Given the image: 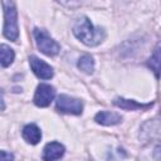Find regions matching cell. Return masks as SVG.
Wrapping results in <instances>:
<instances>
[{
  "label": "cell",
  "instance_id": "ba28073f",
  "mask_svg": "<svg viewBox=\"0 0 161 161\" xmlns=\"http://www.w3.org/2000/svg\"><path fill=\"white\" fill-rule=\"evenodd\" d=\"M94 121L103 126H114L122 122V116L117 112L109 111H101L94 116Z\"/></svg>",
  "mask_w": 161,
  "mask_h": 161
},
{
  "label": "cell",
  "instance_id": "9a60e30c",
  "mask_svg": "<svg viewBox=\"0 0 161 161\" xmlns=\"http://www.w3.org/2000/svg\"><path fill=\"white\" fill-rule=\"evenodd\" d=\"M5 109V101H4V92L0 88V111Z\"/></svg>",
  "mask_w": 161,
  "mask_h": 161
},
{
  "label": "cell",
  "instance_id": "4fadbf2b",
  "mask_svg": "<svg viewBox=\"0 0 161 161\" xmlns=\"http://www.w3.org/2000/svg\"><path fill=\"white\" fill-rule=\"evenodd\" d=\"M148 65L152 68V70L155 72L156 77L158 78V68H160V48L157 47L153 52V54L148 59Z\"/></svg>",
  "mask_w": 161,
  "mask_h": 161
},
{
  "label": "cell",
  "instance_id": "3957f363",
  "mask_svg": "<svg viewBox=\"0 0 161 161\" xmlns=\"http://www.w3.org/2000/svg\"><path fill=\"white\" fill-rule=\"evenodd\" d=\"M33 34H34V39H35V43H36V47L38 49L48 55V57H54L59 53L60 50V45L52 38L47 34V31L39 29V28H35L33 30Z\"/></svg>",
  "mask_w": 161,
  "mask_h": 161
},
{
  "label": "cell",
  "instance_id": "5b68a950",
  "mask_svg": "<svg viewBox=\"0 0 161 161\" xmlns=\"http://www.w3.org/2000/svg\"><path fill=\"white\" fill-rule=\"evenodd\" d=\"M54 97H55L54 87L50 84H47V83H40L36 87L33 101L38 107H48L52 103V101L54 99Z\"/></svg>",
  "mask_w": 161,
  "mask_h": 161
},
{
  "label": "cell",
  "instance_id": "30bf717a",
  "mask_svg": "<svg viewBox=\"0 0 161 161\" xmlns=\"http://www.w3.org/2000/svg\"><path fill=\"white\" fill-rule=\"evenodd\" d=\"M113 103H114L117 107L123 108V109H128V111H135V109H142V108H148V107H151V103H148V104H142V103H137L136 101L126 99V98H116Z\"/></svg>",
  "mask_w": 161,
  "mask_h": 161
},
{
  "label": "cell",
  "instance_id": "9c48e42d",
  "mask_svg": "<svg viewBox=\"0 0 161 161\" xmlns=\"http://www.w3.org/2000/svg\"><path fill=\"white\" fill-rule=\"evenodd\" d=\"M21 135H23V138L30 145H36L42 140V131L35 123H29L24 126Z\"/></svg>",
  "mask_w": 161,
  "mask_h": 161
},
{
  "label": "cell",
  "instance_id": "8fae6325",
  "mask_svg": "<svg viewBox=\"0 0 161 161\" xmlns=\"http://www.w3.org/2000/svg\"><path fill=\"white\" fill-rule=\"evenodd\" d=\"M15 59L14 50L8 44H0V65L6 68L9 67Z\"/></svg>",
  "mask_w": 161,
  "mask_h": 161
},
{
  "label": "cell",
  "instance_id": "8992f818",
  "mask_svg": "<svg viewBox=\"0 0 161 161\" xmlns=\"http://www.w3.org/2000/svg\"><path fill=\"white\" fill-rule=\"evenodd\" d=\"M29 64H30L33 73L40 79H50L54 74L53 68L48 63H45L44 60H42L40 58H38L35 55L29 57Z\"/></svg>",
  "mask_w": 161,
  "mask_h": 161
},
{
  "label": "cell",
  "instance_id": "52a82bcc",
  "mask_svg": "<svg viewBox=\"0 0 161 161\" xmlns=\"http://www.w3.org/2000/svg\"><path fill=\"white\" fill-rule=\"evenodd\" d=\"M65 152V147L60 142H49L43 148V160L44 161H58L63 157Z\"/></svg>",
  "mask_w": 161,
  "mask_h": 161
},
{
  "label": "cell",
  "instance_id": "7a4b0ae2",
  "mask_svg": "<svg viewBox=\"0 0 161 161\" xmlns=\"http://www.w3.org/2000/svg\"><path fill=\"white\" fill-rule=\"evenodd\" d=\"M4 8V30L3 34L6 39L11 42H16L19 38V26H18V11L15 3L13 1H3Z\"/></svg>",
  "mask_w": 161,
  "mask_h": 161
},
{
  "label": "cell",
  "instance_id": "5bb4252c",
  "mask_svg": "<svg viewBox=\"0 0 161 161\" xmlns=\"http://www.w3.org/2000/svg\"><path fill=\"white\" fill-rule=\"evenodd\" d=\"M0 161H15L14 160V155L8 152V151L0 150Z\"/></svg>",
  "mask_w": 161,
  "mask_h": 161
},
{
  "label": "cell",
  "instance_id": "277c9868",
  "mask_svg": "<svg viewBox=\"0 0 161 161\" xmlns=\"http://www.w3.org/2000/svg\"><path fill=\"white\" fill-rule=\"evenodd\" d=\"M55 108L60 113L80 114L83 112V103L78 98H74V97H70V96H67V94H60L57 98Z\"/></svg>",
  "mask_w": 161,
  "mask_h": 161
},
{
  "label": "cell",
  "instance_id": "6da1fadb",
  "mask_svg": "<svg viewBox=\"0 0 161 161\" xmlns=\"http://www.w3.org/2000/svg\"><path fill=\"white\" fill-rule=\"evenodd\" d=\"M73 34L83 44L88 47H96L101 44L106 38V31L101 26H94L87 16H80L73 25Z\"/></svg>",
  "mask_w": 161,
  "mask_h": 161
},
{
  "label": "cell",
  "instance_id": "7c38bea8",
  "mask_svg": "<svg viewBox=\"0 0 161 161\" xmlns=\"http://www.w3.org/2000/svg\"><path fill=\"white\" fill-rule=\"evenodd\" d=\"M77 67L86 74H92L94 70V59L89 54H84L78 59Z\"/></svg>",
  "mask_w": 161,
  "mask_h": 161
}]
</instances>
